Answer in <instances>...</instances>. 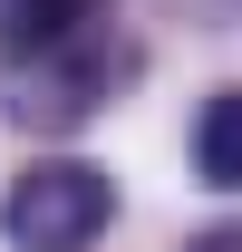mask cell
<instances>
[{"mask_svg": "<svg viewBox=\"0 0 242 252\" xmlns=\"http://www.w3.org/2000/svg\"><path fill=\"white\" fill-rule=\"evenodd\" d=\"M194 175L213 194H242V88H213L194 117Z\"/></svg>", "mask_w": 242, "mask_h": 252, "instance_id": "cell-4", "label": "cell"}, {"mask_svg": "<svg viewBox=\"0 0 242 252\" xmlns=\"http://www.w3.org/2000/svg\"><path fill=\"white\" fill-rule=\"evenodd\" d=\"M107 223H117V185H107L97 165H78V156L20 165L10 194H0V233H10V252H88Z\"/></svg>", "mask_w": 242, "mask_h": 252, "instance_id": "cell-1", "label": "cell"}, {"mask_svg": "<svg viewBox=\"0 0 242 252\" xmlns=\"http://www.w3.org/2000/svg\"><path fill=\"white\" fill-rule=\"evenodd\" d=\"M107 10H117V0H0V49L20 68L59 59V49H78V39L107 30Z\"/></svg>", "mask_w": 242, "mask_h": 252, "instance_id": "cell-3", "label": "cell"}, {"mask_svg": "<svg viewBox=\"0 0 242 252\" xmlns=\"http://www.w3.org/2000/svg\"><path fill=\"white\" fill-rule=\"evenodd\" d=\"M117 88V68H107V39H78L59 59H30V97H20V117L30 126H88Z\"/></svg>", "mask_w": 242, "mask_h": 252, "instance_id": "cell-2", "label": "cell"}, {"mask_svg": "<svg viewBox=\"0 0 242 252\" xmlns=\"http://www.w3.org/2000/svg\"><path fill=\"white\" fill-rule=\"evenodd\" d=\"M184 252H242V223H213V233H194Z\"/></svg>", "mask_w": 242, "mask_h": 252, "instance_id": "cell-5", "label": "cell"}]
</instances>
